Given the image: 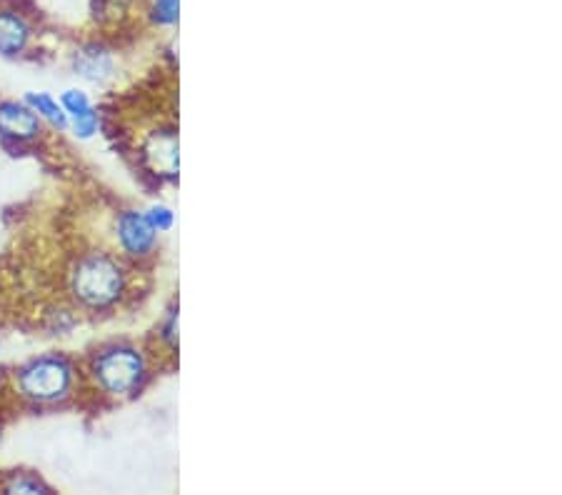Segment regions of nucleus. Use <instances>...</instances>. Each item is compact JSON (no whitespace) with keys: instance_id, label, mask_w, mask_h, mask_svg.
I'll return each mask as SVG.
<instances>
[{"instance_id":"f8f14e48","label":"nucleus","mask_w":562,"mask_h":495,"mask_svg":"<svg viewBox=\"0 0 562 495\" xmlns=\"http://www.w3.org/2000/svg\"><path fill=\"white\" fill-rule=\"evenodd\" d=\"M72 128H76L78 138H90L98 131V115L93 108H88V111L78 113L76 119H72Z\"/></svg>"},{"instance_id":"20e7f679","label":"nucleus","mask_w":562,"mask_h":495,"mask_svg":"<svg viewBox=\"0 0 562 495\" xmlns=\"http://www.w3.org/2000/svg\"><path fill=\"white\" fill-rule=\"evenodd\" d=\"M156 236L158 230L145 213L128 211L117 218V240L128 256H148L156 246Z\"/></svg>"},{"instance_id":"9b49d317","label":"nucleus","mask_w":562,"mask_h":495,"mask_svg":"<svg viewBox=\"0 0 562 495\" xmlns=\"http://www.w3.org/2000/svg\"><path fill=\"white\" fill-rule=\"evenodd\" d=\"M178 11H180V0H156L153 5V18L160 25H173L178 21Z\"/></svg>"},{"instance_id":"ddd939ff","label":"nucleus","mask_w":562,"mask_h":495,"mask_svg":"<svg viewBox=\"0 0 562 495\" xmlns=\"http://www.w3.org/2000/svg\"><path fill=\"white\" fill-rule=\"evenodd\" d=\"M8 493H23V495H33V493H48V488L41 481L31 479V475H18L11 483H8Z\"/></svg>"},{"instance_id":"f03ea898","label":"nucleus","mask_w":562,"mask_h":495,"mask_svg":"<svg viewBox=\"0 0 562 495\" xmlns=\"http://www.w3.org/2000/svg\"><path fill=\"white\" fill-rule=\"evenodd\" d=\"M93 375L111 395H125L138 389L145 375V360L135 348H113L95 360Z\"/></svg>"},{"instance_id":"1a4fd4ad","label":"nucleus","mask_w":562,"mask_h":495,"mask_svg":"<svg viewBox=\"0 0 562 495\" xmlns=\"http://www.w3.org/2000/svg\"><path fill=\"white\" fill-rule=\"evenodd\" d=\"M25 103H29L33 111H38L41 115H45V119H48L53 125H58V128H66V125H68L66 111H63V108L56 101H53L50 95L29 93V95H25Z\"/></svg>"},{"instance_id":"4468645a","label":"nucleus","mask_w":562,"mask_h":495,"mask_svg":"<svg viewBox=\"0 0 562 495\" xmlns=\"http://www.w3.org/2000/svg\"><path fill=\"white\" fill-rule=\"evenodd\" d=\"M145 215H148V221L153 223V228L156 230H170L176 223V213L166 209V205H153V209Z\"/></svg>"},{"instance_id":"6e6552de","label":"nucleus","mask_w":562,"mask_h":495,"mask_svg":"<svg viewBox=\"0 0 562 495\" xmlns=\"http://www.w3.org/2000/svg\"><path fill=\"white\" fill-rule=\"evenodd\" d=\"M72 68L80 78L88 80H103L113 74V58L111 53H105L101 48H83L76 53L72 58Z\"/></svg>"},{"instance_id":"7ed1b4c3","label":"nucleus","mask_w":562,"mask_h":495,"mask_svg":"<svg viewBox=\"0 0 562 495\" xmlns=\"http://www.w3.org/2000/svg\"><path fill=\"white\" fill-rule=\"evenodd\" d=\"M72 371L63 358H41L33 360L21 371V391L33 401H58L70 391Z\"/></svg>"},{"instance_id":"0eeeda50","label":"nucleus","mask_w":562,"mask_h":495,"mask_svg":"<svg viewBox=\"0 0 562 495\" xmlns=\"http://www.w3.org/2000/svg\"><path fill=\"white\" fill-rule=\"evenodd\" d=\"M31 38V29L23 15L13 11H0V53L3 56H15V53L25 50Z\"/></svg>"},{"instance_id":"9d476101","label":"nucleus","mask_w":562,"mask_h":495,"mask_svg":"<svg viewBox=\"0 0 562 495\" xmlns=\"http://www.w3.org/2000/svg\"><path fill=\"white\" fill-rule=\"evenodd\" d=\"M60 108L66 113H70L72 119H76L78 113H83V111H88V108H93V105H90L88 95L83 93V90H66V93H63V98H60Z\"/></svg>"},{"instance_id":"f257e3e1","label":"nucleus","mask_w":562,"mask_h":495,"mask_svg":"<svg viewBox=\"0 0 562 495\" xmlns=\"http://www.w3.org/2000/svg\"><path fill=\"white\" fill-rule=\"evenodd\" d=\"M125 285L123 268L108 256H88L72 273V293L88 308H105L121 299Z\"/></svg>"},{"instance_id":"39448f33","label":"nucleus","mask_w":562,"mask_h":495,"mask_svg":"<svg viewBox=\"0 0 562 495\" xmlns=\"http://www.w3.org/2000/svg\"><path fill=\"white\" fill-rule=\"evenodd\" d=\"M145 160L160 176H176L180 166L178 135L173 131L153 133L145 143Z\"/></svg>"},{"instance_id":"423d86ee","label":"nucleus","mask_w":562,"mask_h":495,"mask_svg":"<svg viewBox=\"0 0 562 495\" xmlns=\"http://www.w3.org/2000/svg\"><path fill=\"white\" fill-rule=\"evenodd\" d=\"M0 133L15 140H31L41 133V121L31 108L3 103L0 105Z\"/></svg>"}]
</instances>
